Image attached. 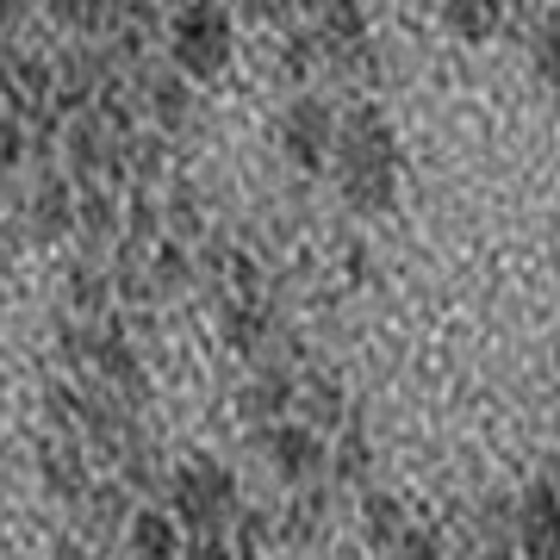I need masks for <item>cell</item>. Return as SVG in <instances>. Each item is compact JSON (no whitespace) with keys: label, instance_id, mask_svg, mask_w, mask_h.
<instances>
[{"label":"cell","instance_id":"e0dca14e","mask_svg":"<svg viewBox=\"0 0 560 560\" xmlns=\"http://www.w3.org/2000/svg\"><path fill=\"white\" fill-rule=\"evenodd\" d=\"M499 7H504V0H442V20H448V32H455V38L480 44V38H492Z\"/></svg>","mask_w":560,"mask_h":560},{"label":"cell","instance_id":"9a60e30c","mask_svg":"<svg viewBox=\"0 0 560 560\" xmlns=\"http://www.w3.org/2000/svg\"><path fill=\"white\" fill-rule=\"evenodd\" d=\"M517 536H523V548H529V555H548V548H555V486H548V480L523 499Z\"/></svg>","mask_w":560,"mask_h":560},{"label":"cell","instance_id":"3957f363","mask_svg":"<svg viewBox=\"0 0 560 560\" xmlns=\"http://www.w3.org/2000/svg\"><path fill=\"white\" fill-rule=\"evenodd\" d=\"M168 50H175V69L187 81H212L224 75V62L237 50V32H231V13L219 0H187L168 25Z\"/></svg>","mask_w":560,"mask_h":560},{"label":"cell","instance_id":"ba28073f","mask_svg":"<svg viewBox=\"0 0 560 560\" xmlns=\"http://www.w3.org/2000/svg\"><path fill=\"white\" fill-rule=\"evenodd\" d=\"M113 75V62L101 57V50H69V57L50 69V106H88L94 94H101V81Z\"/></svg>","mask_w":560,"mask_h":560},{"label":"cell","instance_id":"7c38bea8","mask_svg":"<svg viewBox=\"0 0 560 560\" xmlns=\"http://www.w3.org/2000/svg\"><path fill=\"white\" fill-rule=\"evenodd\" d=\"M143 101H150L162 131H187V119H194V81L180 75V69H156L150 88H143Z\"/></svg>","mask_w":560,"mask_h":560},{"label":"cell","instance_id":"4fadbf2b","mask_svg":"<svg viewBox=\"0 0 560 560\" xmlns=\"http://www.w3.org/2000/svg\"><path fill=\"white\" fill-rule=\"evenodd\" d=\"M125 536H131V548H138V555H150V560H168V555H180V548H187V541H180L175 511H138V517L125 523Z\"/></svg>","mask_w":560,"mask_h":560},{"label":"cell","instance_id":"d4e9b609","mask_svg":"<svg viewBox=\"0 0 560 560\" xmlns=\"http://www.w3.org/2000/svg\"><path fill=\"white\" fill-rule=\"evenodd\" d=\"M20 156H25V131L13 119H0V175H13V168H20Z\"/></svg>","mask_w":560,"mask_h":560},{"label":"cell","instance_id":"7402d4cb","mask_svg":"<svg viewBox=\"0 0 560 560\" xmlns=\"http://www.w3.org/2000/svg\"><path fill=\"white\" fill-rule=\"evenodd\" d=\"M368 536L381 541V548H393L399 541V529H405V511H399V499H381V492H368Z\"/></svg>","mask_w":560,"mask_h":560},{"label":"cell","instance_id":"484cf974","mask_svg":"<svg viewBox=\"0 0 560 560\" xmlns=\"http://www.w3.org/2000/svg\"><path fill=\"white\" fill-rule=\"evenodd\" d=\"M237 7L249 20H287V13H293V0H237Z\"/></svg>","mask_w":560,"mask_h":560},{"label":"cell","instance_id":"8fae6325","mask_svg":"<svg viewBox=\"0 0 560 560\" xmlns=\"http://www.w3.org/2000/svg\"><path fill=\"white\" fill-rule=\"evenodd\" d=\"M38 460H44V480H50L57 499H81V492H94V486H88V448H81L69 430H57V436L44 442Z\"/></svg>","mask_w":560,"mask_h":560},{"label":"cell","instance_id":"cb8c5ba5","mask_svg":"<svg viewBox=\"0 0 560 560\" xmlns=\"http://www.w3.org/2000/svg\"><path fill=\"white\" fill-rule=\"evenodd\" d=\"M529 57H536V69H541V88L555 81V25L541 20V32H529Z\"/></svg>","mask_w":560,"mask_h":560},{"label":"cell","instance_id":"9c48e42d","mask_svg":"<svg viewBox=\"0 0 560 560\" xmlns=\"http://www.w3.org/2000/svg\"><path fill=\"white\" fill-rule=\"evenodd\" d=\"M75 237H81V256L101 261L113 243H119V206H113V194L106 187H94L88 180V194L75 200Z\"/></svg>","mask_w":560,"mask_h":560},{"label":"cell","instance_id":"ffe728a7","mask_svg":"<svg viewBox=\"0 0 560 560\" xmlns=\"http://www.w3.org/2000/svg\"><path fill=\"white\" fill-rule=\"evenodd\" d=\"M50 13H57L69 32H88V38H94V32H106V25H113L119 0H50Z\"/></svg>","mask_w":560,"mask_h":560},{"label":"cell","instance_id":"5b68a950","mask_svg":"<svg viewBox=\"0 0 560 560\" xmlns=\"http://www.w3.org/2000/svg\"><path fill=\"white\" fill-rule=\"evenodd\" d=\"M330 138H337V113L318 94H300V101L280 113V150L300 162V168H324L330 162Z\"/></svg>","mask_w":560,"mask_h":560},{"label":"cell","instance_id":"603a6c76","mask_svg":"<svg viewBox=\"0 0 560 560\" xmlns=\"http://www.w3.org/2000/svg\"><path fill=\"white\" fill-rule=\"evenodd\" d=\"M81 523H94V529H119V523H125V499H119V492H101L94 511L81 504Z\"/></svg>","mask_w":560,"mask_h":560},{"label":"cell","instance_id":"30bf717a","mask_svg":"<svg viewBox=\"0 0 560 560\" xmlns=\"http://www.w3.org/2000/svg\"><path fill=\"white\" fill-rule=\"evenodd\" d=\"M25 212H32V231H38V243L69 237V231H75V187H69L62 175H44L38 187H32Z\"/></svg>","mask_w":560,"mask_h":560},{"label":"cell","instance_id":"52a82bcc","mask_svg":"<svg viewBox=\"0 0 560 560\" xmlns=\"http://www.w3.org/2000/svg\"><path fill=\"white\" fill-rule=\"evenodd\" d=\"M261 448H268V460H275V474L287 486L293 480H312L324 467V442L305 430V423H268L261 430Z\"/></svg>","mask_w":560,"mask_h":560},{"label":"cell","instance_id":"8992f818","mask_svg":"<svg viewBox=\"0 0 560 560\" xmlns=\"http://www.w3.org/2000/svg\"><path fill=\"white\" fill-rule=\"evenodd\" d=\"M88 374L106 386V393H119L125 405L143 399V361H138V342L125 337V330H101L94 342V361H88Z\"/></svg>","mask_w":560,"mask_h":560},{"label":"cell","instance_id":"277c9868","mask_svg":"<svg viewBox=\"0 0 560 560\" xmlns=\"http://www.w3.org/2000/svg\"><path fill=\"white\" fill-rule=\"evenodd\" d=\"M62 156H69V175L75 180H101L119 168V131L106 125V113L94 101L69 113V125H62Z\"/></svg>","mask_w":560,"mask_h":560},{"label":"cell","instance_id":"6da1fadb","mask_svg":"<svg viewBox=\"0 0 560 560\" xmlns=\"http://www.w3.org/2000/svg\"><path fill=\"white\" fill-rule=\"evenodd\" d=\"M330 156H337V180L342 200L355 212H386L393 206V187H399V156H393V125H386L381 106H349V119H337V138H330Z\"/></svg>","mask_w":560,"mask_h":560},{"label":"cell","instance_id":"44dd1931","mask_svg":"<svg viewBox=\"0 0 560 560\" xmlns=\"http://www.w3.org/2000/svg\"><path fill=\"white\" fill-rule=\"evenodd\" d=\"M119 143H125V168L138 175V187H150V180L162 175V138H150V131H119Z\"/></svg>","mask_w":560,"mask_h":560},{"label":"cell","instance_id":"5bb4252c","mask_svg":"<svg viewBox=\"0 0 560 560\" xmlns=\"http://www.w3.org/2000/svg\"><path fill=\"white\" fill-rule=\"evenodd\" d=\"M361 32H368V20H361L355 0H330L318 20V50H330V57H349L361 44Z\"/></svg>","mask_w":560,"mask_h":560},{"label":"cell","instance_id":"ac0fdd59","mask_svg":"<svg viewBox=\"0 0 560 560\" xmlns=\"http://www.w3.org/2000/svg\"><path fill=\"white\" fill-rule=\"evenodd\" d=\"M293 393H300V386H293V374H287V368H261L256 386L243 393V411H249V418H275V411H287V399H293Z\"/></svg>","mask_w":560,"mask_h":560},{"label":"cell","instance_id":"d6986e66","mask_svg":"<svg viewBox=\"0 0 560 560\" xmlns=\"http://www.w3.org/2000/svg\"><path fill=\"white\" fill-rule=\"evenodd\" d=\"M106 300H113V280H106L101 268H94V261H81L75 275H69V305H75L81 318H94V324H101Z\"/></svg>","mask_w":560,"mask_h":560},{"label":"cell","instance_id":"2e32d148","mask_svg":"<svg viewBox=\"0 0 560 560\" xmlns=\"http://www.w3.org/2000/svg\"><path fill=\"white\" fill-rule=\"evenodd\" d=\"M187 280H194L187 249H180L175 237L156 243V249H150V293H156V300H175V293H187Z\"/></svg>","mask_w":560,"mask_h":560},{"label":"cell","instance_id":"7a4b0ae2","mask_svg":"<svg viewBox=\"0 0 560 560\" xmlns=\"http://www.w3.org/2000/svg\"><path fill=\"white\" fill-rule=\"evenodd\" d=\"M168 499H175V523L187 529L194 541V555H219V536L237 523V480L224 474L219 460H187V467H175L168 474V486H162Z\"/></svg>","mask_w":560,"mask_h":560}]
</instances>
